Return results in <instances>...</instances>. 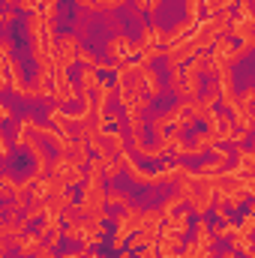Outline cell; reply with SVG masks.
<instances>
[{"label":"cell","mask_w":255,"mask_h":258,"mask_svg":"<svg viewBox=\"0 0 255 258\" xmlns=\"http://www.w3.org/2000/svg\"><path fill=\"white\" fill-rule=\"evenodd\" d=\"M231 21H234V12H219V15H210L207 21L195 24V33L189 36L192 48L195 51H210L216 45V39H222L228 30H231Z\"/></svg>","instance_id":"obj_1"},{"label":"cell","mask_w":255,"mask_h":258,"mask_svg":"<svg viewBox=\"0 0 255 258\" xmlns=\"http://www.w3.org/2000/svg\"><path fill=\"white\" fill-rule=\"evenodd\" d=\"M78 207H81V216H84V219H90V216H96L99 210H105V189H102V177H99V174H87V180H84V186H81Z\"/></svg>","instance_id":"obj_2"},{"label":"cell","mask_w":255,"mask_h":258,"mask_svg":"<svg viewBox=\"0 0 255 258\" xmlns=\"http://www.w3.org/2000/svg\"><path fill=\"white\" fill-rule=\"evenodd\" d=\"M141 231V210L138 207H126L123 213L114 216V234H111V249H126L129 237Z\"/></svg>","instance_id":"obj_3"},{"label":"cell","mask_w":255,"mask_h":258,"mask_svg":"<svg viewBox=\"0 0 255 258\" xmlns=\"http://www.w3.org/2000/svg\"><path fill=\"white\" fill-rule=\"evenodd\" d=\"M48 174H57L66 186H75V183L87 180V174H84V165H78V162H75L69 153H57V156L51 159V171H48Z\"/></svg>","instance_id":"obj_4"},{"label":"cell","mask_w":255,"mask_h":258,"mask_svg":"<svg viewBox=\"0 0 255 258\" xmlns=\"http://www.w3.org/2000/svg\"><path fill=\"white\" fill-rule=\"evenodd\" d=\"M207 132L216 138V144H228V141H237V123H234V117L231 114H219V111H213L207 120Z\"/></svg>","instance_id":"obj_5"},{"label":"cell","mask_w":255,"mask_h":258,"mask_svg":"<svg viewBox=\"0 0 255 258\" xmlns=\"http://www.w3.org/2000/svg\"><path fill=\"white\" fill-rule=\"evenodd\" d=\"M207 57H210V63H216L219 69H225V66L237 63V60L243 57V51H240V45L231 42V36H222V39H216V45L207 51Z\"/></svg>","instance_id":"obj_6"},{"label":"cell","mask_w":255,"mask_h":258,"mask_svg":"<svg viewBox=\"0 0 255 258\" xmlns=\"http://www.w3.org/2000/svg\"><path fill=\"white\" fill-rule=\"evenodd\" d=\"M78 39L72 33H57V48H54V66L57 69H69V66L78 63Z\"/></svg>","instance_id":"obj_7"},{"label":"cell","mask_w":255,"mask_h":258,"mask_svg":"<svg viewBox=\"0 0 255 258\" xmlns=\"http://www.w3.org/2000/svg\"><path fill=\"white\" fill-rule=\"evenodd\" d=\"M138 51V45L129 39V36H114V39H108V57H111V63L123 66V63H132V57H138L135 54Z\"/></svg>","instance_id":"obj_8"},{"label":"cell","mask_w":255,"mask_h":258,"mask_svg":"<svg viewBox=\"0 0 255 258\" xmlns=\"http://www.w3.org/2000/svg\"><path fill=\"white\" fill-rule=\"evenodd\" d=\"M75 96H78V90H75V84H72L69 72L54 66V87H51V99H54L57 105H66V102H72Z\"/></svg>","instance_id":"obj_9"},{"label":"cell","mask_w":255,"mask_h":258,"mask_svg":"<svg viewBox=\"0 0 255 258\" xmlns=\"http://www.w3.org/2000/svg\"><path fill=\"white\" fill-rule=\"evenodd\" d=\"M183 234H177V231H168V228H159V243H156V249H159V258H177L180 255V249H183Z\"/></svg>","instance_id":"obj_10"},{"label":"cell","mask_w":255,"mask_h":258,"mask_svg":"<svg viewBox=\"0 0 255 258\" xmlns=\"http://www.w3.org/2000/svg\"><path fill=\"white\" fill-rule=\"evenodd\" d=\"M15 249L21 255H39V249H45V237L39 231H24V234H18Z\"/></svg>","instance_id":"obj_11"},{"label":"cell","mask_w":255,"mask_h":258,"mask_svg":"<svg viewBox=\"0 0 255 258\" xmlns=\"http://www.w3.org/2000/svg\"><path fill=\"white\" fill-rule=\"evenodd\" d=\"M186 201H189V210L195 213V216H207V213L213 210V204H216V195L204 192V189H195Z\"/></svg>","instance_id":"obj_12"},{"label":"cell","mask_w":255,"mask_h":258,"mask_svg":"<svg viewBox=\"0 0 255 258\" xmlns=\"http://www.w3.org/2000/svg\"><path fill=\"white\" fill-rule=\"evenodd\" d=\"M162 27H156V24H147L144 30H141V42H138V51H150V48H162Z\"/></svg>","instance_id":"obj_13"},{"label":"cell","mask_w":255,"mask_h":258,"mask_svg":"<svg viewBox=\"0 0 255 258\" xmlns=\"http://www.w3.org/2000/svg\"><path fill=\"white\" fill-rule=\"evenodd\" d=\"M189 222H192V216H189V210H177V213H171V216H165V222H162V228H168V231H177V234H186L189 231Z\"/></svg>","instance_id":"obj_14"},{"label":"cell","mask_w":255,"mask_h":258,"mask_svg":"<svg viewBox=\"0 0 255 258\" xmlns=\"http://www.w3.org/2000/svg\"><path fill=\"white\" fill-rule=\"evenodd\" d=\"M78 81H81V90H87V93H96V90L105 84V81L99 78V69H93V66H81Z\"/></svg>","instance_id":"obj_15"},{"label":"cell","mask_w":255,"mask_h":258,"mask_svg":"<svg viewBox=\"0 0 255 258\" xmlns=\"http://www.w3.org/2000/svg\"><path fill=\"white\" fill-rule=\"evenodd\" d=\"M141 78H144V96L156 99V96L162 93V81H159V75H156L150 66H144V69H141Z\"/></svg>","instance_id":"obj_16"},{"label":"cell","mask_w":255,"mask_h":258,"mask_svg":"<svg viewBox=\"0 0 255 258\" xmlns=\"http://www.w3.org/2000/svg\"><path fill=\"white\" fill-rule=\"evenodd\" d=\"M195 240H198L201 246H213V243H216L213 228H210V222H207L204 216H198V222H195Z\"/></svg>","instance_id":"obj_17"},{"label":"cell","mask_w":255,"mask_h":258,"mask_svg":"<svg viewBox=\"0 0 255 258\" xmlns=\"http://www.w3.org/2000/svg\"><path fill=\"white\" fill-rule=\"evenodd\" d=\"M102 135H105V141L111 144L114 156H120V153H126V150H129V141H126V135H123V132H117V129H105Z\"/></svg>","instance_id":"obj_18"},{"label":"cell","mask_w":255,"mask_h":258,"mask_svg":"<svg viewBox=\"0 0 255 258\" xmlns=\"http://www.w3.org/2000/svg\"><path fill=\"white\" fill-rule=\"evenodd\" d=\"M192 147H195V156H204V153H210V150L216 147V138H213L210 132H195Z\"/></svg>","instance_id":"obj_19"},{"label":"cell","mask_w":255,"mask_h":258,"mask_svg":"<svg viewBox=\"0 0 255 258\" xmlns=\"http://www.w3.org/2000/svg\"><path fill=\"white\" fill-rule=\"evenodd\" d=\"M231 117H234L237 129H246V132H249V129H255V111L249 108V105H240Z\"/></svg>","instance_id":"obj_20"},{"label":"cell","mask_w":255,"mask_h":258,"mask_svg":"<svg viewBox=\"0 0 255 258\" xmlns=\"http://www.w3.org/2000/svg\"><path fill=\"white\" fill-rule=\"evenodd\" d=\"M249 246H255L252 234H246V231H240V228H237V231L231 234V249H234V252H246Z\"/></svg>","instance_id":"obj_21"},{"label":"cell","mask_w":255,"mask_h":258,"mask_svg":"<svg viewBox=\"0 0 255 258\" xmlns=\"http://www.w3.org/2000/svg\"><path fill=\"white\" fill-rule=\"evenodd\" d=\"M183 201H186V195H183V192L168 195V198L162 201V207H159V210H162V216H171V213H177V210L183 207Z\"/></svg>","instance_id":"obj_22"},{"label":"cell","mask_w":255,"mask_h":258,"mask_svg":"<svg viewBox=\"0 0 255 258\" xmlns=\"http://www.w3.org/2000/svg\"><path fill=\"white\" fill-rule=\"evenodd\" d=\"M105 204H111V207H120V210L132 207V204H129V195L117 192V189H108V192H105Z\"/></svg>","instance_id":"obj_23"},{"label":"cell","mask_w":255,"mask_h":258,"mask_svg":"<svg viewBox=\"0 0 255 258\" xmlns=\"http://www.w3.org/2000/svg\"><path fill=\"white\" fill-rule=\"evenodd\" d=\"M225 171H228V165L219 162V159H207V162H201V168H198V174H225Z\"/></svg>","instance_id":"obj_24"},{"label":"cell","mask_w":255,"mask_h":258,"mask_svg":"<svg viewBox=\"0 0 255 258\" xmlns=\"http://www.w3.org/2000/svg\"><path fill=\"white\" fill-rule=\"evenodd\" d=\"M120 168H123V162H120V159H114V156H111V159H105V177H117V174H120Z\"/></svg>","instance_id":"obj_25"},{"label":"cell","mask_w":255,"mask_h":258,"mask_svg":"<svg viewBox=\"0 0 255 258\" xmlns=\"http://www.w3.org/2000/svg\"><path fill=\"white\" fill-rule=\"evenodd\" d=\"M78 60H81V66H93V69H99V60L93 57L90 48H81V51H78Z\"/></svg>","instance_id":"obj_26"},{"label":"cell","mask_w":255,"mask_h":258,"mask_svg":"<svg viewBox=\"0 0 255 258\" xmlns=\"http://www.w3.org/2000/svg\"><path fill=\"white\" fill-rule=\"evenodd\" d=\"M39 6H42V0H18V9H21V12H27V15L39 12Z\"/></svg>","instance_id":"obj_27"},{"label":"cell","mask_w":255,"mask_h":258,"mask_svg":"<svg viewBox=\"0 0 255 258\" xmlns=\"http://www.w3.org/2000/svg\"><path fill=\"white\" fill-rule=\"evenodd\" d=\"M240 231H246V234H255V216L252 213H246L243 219H240V225H237Z\"/></svg>","instance_id":"obj_28"},{"label":"cell","mask_w":255,"mask_h":258,"mask_svg":"<svg viewBox=\"0 0 255 258\" xmlns=\"http://www.w3.org/2000/svg\"><path fill=\"white\" fill-rule=\"evenodd\" d=\"M159 3H162V0H135V6H138V9H144V12H150V15L159 9Z\"/></svg>","instance_id":"obj_29"},{"label":"cell","mask_w":255,"mask_h":258,"mask_svg":"<svg viewBox=\"0 0 255 258\" xmlns=\"http://www.w3.org/2000/svg\"><path fill=\"white\" fill-rule=\"evenodd\" d=\"M240 183H243L246 195H249V198H255V174H243V177H240Z\"/></svg>","instance_id":"obj_30"},{"label":"cell","mask_w":255,"mask_h":258,"mask_svg":"<svg viewBox=\"0 0 255 258\" xmlns=\"http://www.w3.org/2000/svg\"><path fill=\"white\" fill-rule=\"evenodd\" d=\"M60 240H63V231H51V234H45V246H48V249H54Z\"/></svg>","instance_id":"obj_31"},{"label":"cell","mask_w":255,"mask_h":258,"mask_svg":"<svg viewBox=\"0 0 255 258\" xmlns=\"http://www.w3.org/2000/svg\"><path fill=\"white\" fill-rule=\"evenodd\" d=\"M126 0H96V9H117V6H123Z\"/></svg>","instance_id":"obj_32"},{"label":"cell","mask_w":255,"mask_h":258,"mask_svg":"<svg viewBox=\"0 0 255 258\" xmlns=\"http://www.w3.org/2000/svg\"><path fill=\"white\" fill-rule=\"evenodd\" d=\"M87 255H90V252H87L84 246H78V249H69V252H63L60 258H87Z\"/></svg>","instance_id":"obj_33"},{"label":"cell","mask_w":255,"mask_h":258,"mask_svg":"<svg viewBox=\"0 0 255 258\" xmlns=\"http://www.w3.org/2000/svg\"><path fill=\"white\" fill-rule=\"evenodd\" d=\"M0 156H3V159L9 156V135H6V132L0 135Z\"/></svg>","instance_id":"obj_34"},{"label":"cell","mask_w":255,"mask_h":258,"mask_svg":"<svg viewBox=\"0 0 255 258\" xmlns=\"http://www.w3.org/2000/svg\"><path fill=\"white\" fill-rule=\"evenodd\" d=\"M0 21H3V24H12V21H15V9H6V12L0 15Z\"/></svg>","instance_id":"obj_35"},{"label":"cell","mask_w":255,"mask_h":258,"mask_svg":"<svg viewBox=\"0 0 255 258\" xmlns=\"http://www.w3.org/2000/svg\"><path fill=\"white\" fill-rule=\"evenodd\" d=\"M33 258H60V255H54V252L45 246V249H39V255H33Z\"/></svg>","instance_id":"obj_36"},{"label":"cell","mask_w":255,"mask_h":258,"mask_svg":"<svg viewBox=\"0 0 255 258\" xmlns=\"http://www.w3.org/2000/svg\"><path fill=\"white\" fill-rule=\"evenodd\" d=\"M0 114H3V120H6V123L12 120V108H9V105H3V111H0Z\"/></svg>","instance_id":"obj_37"},{"label":"cell","mask_w":255,"mask_h":258,"mask_svg":"<svg viewBox=\"0 0 255 258\" xmlns=\"http://www.w3.org/2000/svg\"><path fill=\"white\" fill-rule=\"evenodd\" d=\"M240 255H243V258H255V246H249V249H246V252H240Z\"/></svg>","instance_id":"obj_38"},{"label":"cell","mask_w":255,"mask_h":258,"mask_svg":"<svg viewBox=\"0 0 255 258\" xmlns=\"http://www.w3.org/2000/svg\"><path fill=\"white\" fill-rule=\"evenodd\" d=\"M240 252H234V249H228V252H222V258H237Z\"/></svg>","instance_id":"obj_39"},{"label":"cell","mask_w":255,"mask_h":258,"mask_svg":"<svg viewBox=\"0 0 255 258\" xmlns=\"http://www.w3.org/2000/svg\"><path fill=\"white\" fill-rule=\"evenodd\" d=\"M117 258H135V255H132V252H120Z\"/></svg>","instance_id":"obj_40"},{"label":"cell","mask_w":255,"mask_h":258,"mask_svg":"<svg viewBox=\"0 0 255 258\" xmlns=\"http://www.w3.org/2000/svg\"><path fill=\"white\" fill-rule=\"evenodd\" d=\"M252 12H255V0H252Z\"/></svg>","instance_id":"obj_41"},{"label":"cell","mask_w":255,"mask_h":258,"mask_svg":"<svg viewBox=\"0 0 255 258\" xmlns=\"http://www.w3.org/2000/svg\"><path fill=\"white\" fill-rule=\"evenodd\" d=\"M252 150H255V141H252Z\"/></svg>","instance_id":"obj_42"},{"label":"cell","mask_w":255,"mask_h":258,"mask_svg":"<svg viewBox=\"0 0 255 258\" xmlns=\"http://www.w3.org/2000/svg\"><path fill=\"white\" fill-rule=\"evenodd\" d=\"M6 3H12V0H6Z\"/></svg>","instance_id":"obj_43"}]
</instances>
